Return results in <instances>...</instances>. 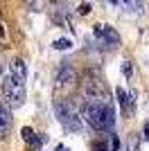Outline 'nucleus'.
<instances>
[{
	"label": "nucleus",
	"instance_id": "f257e3e1",
	"mask_svg": "<svg viewBox=\"0 0 149 151\" xmlns=\"http://www.w3.org/2000/svg\"><path fill=\"white\" fill-rule=\"evenodd\" d=\"M81 115L97 131L111 129L113 122H115V108L111 106V101H106V99H88L84 104V113Z\"/></svg>",
	"mask_w": 149,
	"mask_h": 151
},
{
	"label": "nucleus",
	"instance_id": "f03ea898",
	"mask_svg": "<svg viewBox=\"0 0 149 151\" xmlns=\"http://www.w3.org/2000/svg\"><path fill=\"white\" fill-rule=\"evenodd\" d=\"M54 113L59 117V122L63 124L66 131H72V133H79L84 126H81V117H79V111L72 101L68 99H56L54 101Z\"/></svg>",
	"mask_w": 149,
	"mask_h": 151
},
{
	"label": "nucleus",
	"instance_id": "7ed1b4c3",
	"mask_svg": "<svg viewBox=\"0 0 149 151\" xmlns=\"http://www.w3.org/2000/svg\"><path fill=\"white\" fill-rule=\"evenodd\" d=\"M2 93H5V101L9 108H18L23 104V97H25V88H23V81L16 79V77L7 75L2 79Z\"/></svg>",
	"mask_w": 149,
	"mask_h": 151
},
{
	"label": "nucleus",
	"instance_id": "20e7f679",
	"mask_svg": "<svg viewBox=\"0 0 149 151\" xmlns=\"http://www.w3.org/2000/svg\"><path fill=\"white\" fill-rule=\"evenodd\" d=\"M9 129H12V113H9V106H7V101L0 99V140L7 138Z\"/></svg>",
	"mask_w": 149,
	"mask_h": 151
},
{
	"label": "nucleus",
	"instance_id": "39448f33",
	"mask_svg": "<svg viewBox=\"0 0 149 151\" xmlns=\"http://www.w3.org/2000/svg\"><path fill=\"white\" fill-rule=\"evenodd\" d=\"M56 81L61 83V86H70L72 81H77V72H74V70L70 68L68 63H66V65L59 70V77H56Z\"/></svg>",
	"mask_w": 149,
	"mask_h": 151
},
{
	"label": "nucleus",
	"instance_id": "423d86ee",
	"mask_svg": "<svg viewBox=\"0 0 149 151\" xmlns=\"http://www.w3.org/2000/svg\"><path fill=\"white\" fill-rule=\"evenodd\" d=\"M9 75L20 79V81H25V77H27V65H25V61H20V59L12 61L9 63Z\"/></svg>",
	"mask_w": 149,
	"mask_h": 151
},
{
	"label": "nucleus",
	"instance_id": "0eeeda50",
	"mask_svg": "<svg viewBox=\"0 0 149 151\" xmlns=\"http://www.w3.org/2000/svg\"><path fill=\"white\" fill-rule=\"evenodd\" d=\"M104 45L106 47H120V34L108 25H104Z\"/></svg>",
	"mask_w": 149,
	"mask_h": 151
},
{
	"label": "nucleus",
	"instance_id": "6e6552de",
	"mask_svg": "<svg viewBox=\"0 0 149 151\" xmlns=\"http://www.w3.org/2000/svg\"><path fill=\"white\" fill-rule=\"evenodd\" d=\"M120 7L129 14H142V0H120Z\"/></svg>",
	"mask_w": 149,
	"mask_h": 151
},
{
	"label": "nucleus",
	"instance_id": "1a4fd4ad",
	"mask_svg": "<svg viewBox=\"0 0 149 151\" xmlns=\"http://www.w3.org/2000/svg\"><path fill=\"white\" fill-rule=\"evenodd\" d=\"M45 142H48V135H43V133H38V135H36V133H34V138L30 140V147H32V151H38Z\"/></svg>",
	"mask_w": 149,
	"mask_h": 151
},
{
	"label": "nucleus",
	"instance_id": "9d476101",
	"mask_svg": "<svg viewBox=\"0 0 149 151\" xmlns=\"http://www.w3.org/2000/svg\"><path fill=\"white\" fill-rule=\"evenodd\" d=\"M52 47H54V50H70V47H72V41H70V38H56L54 43H52Z\"/></svg>",
	"mask_w": 149,
	"mask_h": 151
},
{
	"label": "nucleus",
	"instance_id": "9b49d317",
	"mask_svg": "<svg viewBox=\"0 0 149 151\" xmlns=\"http://www.w3.org/2000/svg\"><path fill=\"white\" fill-rule=\"evenodd\" d=\"M129 151H140V138L133 133L129 135Z\"/></svg>",
	"mask_w": 149,
	"mask_h": 151
},
{
	"label": "nucleus",
	"instance_id": "f8f14e48",
	"mask_svg": "<svg viewBox=\"0 0 149 151\" xmlns=\"http://www.w3.org/2000/svg\"><path fill=\"white\" fill-rule=\"evenodd\" d=\"M20 135H23V140L27 142V145H30V140L34 138V131H32L30 126H23V131H20Z\"/></svg>",
	"mask_w": 149,
	"mask_h": 151
},
{
	"label": "nucleus",
	"instance_id": "ddd939ff",
	"mask_svg": "<svg viewBox=\"0 0 149 151\" xmlns=\"http://www.w3.org/2000/svg\"><path fill=\"white\" fill-rule=\"evenodd\" d=\"M122 75H124V77H131V75H133V65H131L129 61L122 63Z\"/></svg>",
	"mask_w": 149,
	"mask_h": 151
},
{
	"label": "nucleus",
	"instance_id": "4468645a",
	"mask_svg": "<svg viewBox=\"0 0 149 151\" xmlns=\"http://www.w3.org/2000/svg\"><path fill=\"white\" fill-rule=\"evenodd\" d=\"M108 147H111V151H118V149H120V140H118V135H111V138H108Z\"/></svg>",
	"mask_w": 149,
	"mask_h": 151
},
{
	"label": "nucleus",
	"instance_id": "2eb2a0df",
	"mask_svg": "<svg viewBox=\"0 0 149 151\" xmlns=\"http://www.w3.org/2000/svg\"><path fill=\"white\" fill-rule=\"evenodd\" d=\"M115 95H118V101H120V104L127 106V93H124L122 88H115Z\"/></svg>",
	"mask_w": 149,
	"mask_h": 151
},
{
	"label": "nucleus",
	"instance_id": "dca6fc26",
	"mask_svg": "<svg viewBox=\"0 0 149 151\" xmlns=\"http://www.w3.org/2000/svg\"><path fill=\"white\" fill-rule=\"evenodd\" d=\"M77 12H79L81 16H86V14H90V2H81V5L77 7Z\"/></svg>",
	"mask_w": 149,
	"mask_h": 151
},
{
	"label": "nucleus",
	"instance_id": "f3484780",
	"mask_svg": "<svg viewBox=\"0 0 149 151\" xmlns=\"http://www.w3.org/2000/svg\"><path fill=\"white\" fill-rule=\"evenodd\" d=\"M25 2H27V5H30V7H34V9H36V7H38V0H25ZM36 12H38V9H36Z\"/></svg>",
	"mask_w": 149,
	"mask_h": 151
},
{
	"label": "nucleus",
	"instance_id": "a211bd4d",
	"mask_svg": "<svg viewBox=\"0 0 149 151\" xmlns=\"http://www.w3.org/2000/svg\"><path fill=\"white\" fill-rule=\"evenodd\" d=\"M142 133H145V140H149V122L145 124V129H142Z\"/></svg>",
	"mask_w": 149,
	"mask_h": 151
},
{
	"label": "nucleus",
	"instance_id": "6ab92c4d",
	"mask_svg": "<svg viewBox=\"0 0 149 151\" xmlns=\"http://www.w3.org/2000/svg\"><path fill=\"white\" fill-rule=\"evenodd\" d=\"M5 38V27H2V23H0V41Z\"/></svg>",
	"mask_w": 149,
	"mask_h": 151
},
{
	"label": "nucleus",
	"instance_id": "aec40b11",
	"mask_svg": "<svg viewBox=\"0 0 149 151\" xmlns=\"http://www.w3.org/2000/svg\"><path fill=\"white\" fill-rule=\"evenodd\" d=\"M111 5H115V7H120V0H108Z\"/></svg>",
	"mask_w": 149,
	"mask_h": 151
},
{
	"label": "nucleus",
	"instance_id": "412c9836",
	"mask_svg": "<svg viewBox=\"0 0 149 151\" xmlns=\"http://www.w3.org/2000/svg\"><path fill=\"white\" fill-rule=\"evenodd\" d=\"M54 151H66V147H63V145H59V147H56Z\"/></svg>",
	"mask_w": 149,
	"mask_h": 151
}]
</instances>
